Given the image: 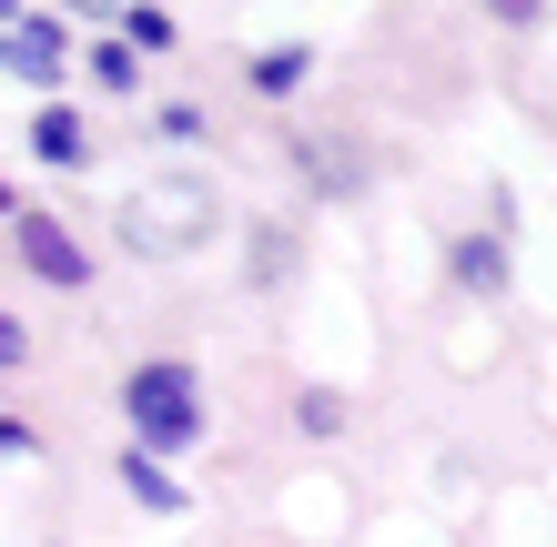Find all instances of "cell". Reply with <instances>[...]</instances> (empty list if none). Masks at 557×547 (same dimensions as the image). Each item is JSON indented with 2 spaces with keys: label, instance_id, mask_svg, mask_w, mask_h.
Here are the masks:
<instances>
[{
  "label": "cell",
  "instance_id": "cell-1",
  "mask_svg": "<svg viewBox=\"0 0 557 547\" xmlns=\"http://www.w3.org/2000/svg\"><path fill=\"white\" fill-rule=\"evenodd\" d=\"M213 223H223V203L203 183H143L133 203H122V244H133L143 264H173V253H193Z\"/></svg>",
  "mask_w": 557,
  "mask_h": 547
},
{
  "label": "cell",
  "instance_id": "cell-2",
  "mask_svg": "<svg viewBox=\"0 0 557 547\" xmlns=\"http://www.w3.org/2000/svg\"><path fill=\"white\" fill-rule=\"evenodd\" d=\"M122 406H133V426H143V457H183V446H203V396H193L183 365H143L133 385H122Z\"/></svg>",
  "mask_w": 557,
  "mask_h": 547
},
{
  "label": "cell",
  "instance_id": "cell-3",
  "mask_svg": "<svg viewBox=\"0 0 557 547\" xmlns=\"http://www.w3.org/2000/svg\"><path fill=\"white\" fill-rule=\"evenodd\" d=\"M0 61H11L21 82H61V21H21V11H0Z\"/></svg>",
  "mask_w": 557,
  "mask_h": 547
},
{
  "label": "cell",
  "instance_id": "cell-4",
  "mask_svg": "<svg viewBox=\"0 0 557 547\" xmlns=\"http://www.w3.org/2000/svg\"><path fill=\"white\" fill-rule=\"evenodd\" d=\"M21 264L41 274V284H61V295H72V284L91 274V264H82V244L61 234V223H41V213H21Z\"/></svg>",
  "mask_w": 557,
  "mask_h": 547
},
{
  "label": "cell",
  "instance_id": "cell-5",
  "mask_svg": "<svg viewBox=\"0 0 557 547\" xmlns=\"http://www.w3.org/2000/svg\"><path fill=\"white\" fill-rule=\"evenodd\" d=\"M122 487H133V497L152 507V518H183V487H173V476H162V467L143 457V446H133V457H122Z\"/></svg>",
  "mask_w": 557,
  "mask_h": 547
},
{
  "label": "cell",
  "instance_id": "cell-6",
  "mask_svg": "<svg viewBox=\"0 0 557 547\" xmlns=\"http://www.w3.org/2000/svg\"><path fill=\"white\" fill-rule=\"evenodd\" d=\"M30 142H41V163H82V122L72 112H41V122H30Z\"/></svg>",
  "mask_w": 557,
  "mask_h": 547
},
{
  "label": "cell",
  "instance_id": "cell-7",
  "mask_svg": "<svg viewBox=\"0 0 557 547\" xmlns=\"http://www.w3.org/2000/svg\"><path fill=\"white\" fill-rule=\"evenodd\" d=\"M456 284H476V295H497V284H507L497 244H456Z\"/></svg>",
  "mask_w": 557,
  "mask_h": 547
},
{
  "label": "cell",
  "instance_id": "cell-8",
  "mask_svg": "<svg viewBox=\"0 0 557 547\" xmlns=\"http://www.w3.org/2000/svg\"><path fill=\"white\" fill-rule=\"evenodd\" d=\"M305 163H314L324 183H335V192H355V183H366V163H355L345 142H305Z\"/></svg>",
  "mask_w": 557,
  "mask_h": 547
},
{
  "label": "cell",
  "instance_id": "cell-9",
  "mask_svg": "<svg viewBox=\"0 0 557 547\" xmlns=\"http://www.w3.org/2000/svg\"><path fill=\"white\" fill-rule=\"evenodd\" d=\"M122 30H133L143 51H173V21H162V11H122Z\"/></svg>",
  "mask_w": 557,
  "mask_h": 547
},
{
  "label": "cell",
  "instance_id": "cell-10",
  "mask_svg": "<svg viewBox=\"0 0 557 547\" xmlns=\"http://www.w3.org/2000/svg\"><path fill=\"white\" fill-rule=\"evenodd\" d=\"M253 82H264V91H294V82H305V51H264V72H253Z\"/></svg>",
  "mask_w": 557,
  "mask_h": 547
},
{
  "label": "cell",
  "instance_id": "cell-11",
  "mask_svg": "<svg viewBox=\"0 0 557 547\" xmlns=\"http://www.w3.org/2000/svg\"><path fill=\"white\" fill-rule=\"evenodd\" d=\"M30 356V345H21V325H11V314H0V365H21Z\"/></svg>",
  "mask_w": 557,
  "mask_h": 547
},
{
  "label": "cell",
  "instance_id": "cell-12",
  "mask_svg": "<svg viewBox=\"0 0 557 547\" xmlns=\"http://www.w3.org/2000/svg\"><path fill=\"white\" fill-rule=\"evenodd\" d=\"M21 446H30V426H11V415H0V457H21Z\"/></svg>",
  "mask_w": 557,
  "mask_h": 547
},
{
  "label": "cell",
  "instance_id": "cell-13",
  "mask_svg": "<svg viewBox=\"0 0 557 547\" xmlns=\"http://www.w3.org/2000/svg\"><path fill=\"white\" fill-rule=\"evenodd\" d=\"M72 11H122V0H72Z\"/></svg>",
  "mask_w": 557,
  "mask_h": 547
},
{
  "label": "cell",
  "instance_id": "cell-14",
  "mask_svg": "<svg viewBox=\"0 0 557 547\" xmlns=\"http://www.w3.org/2000/svg\"><path fill=\"white\" fill-rule=\"evenodd\" d=\"M0 213H11V183H0Z\"/></svg>",
  "mask_w": 557,
  "mask_h": 547
},
{
  "label": "cell",
  "instance_id": "cell-15",
  "mask_svg": "<svg viewBox=\"0 0 557 547\" xmlns=\"http://www.w3.org/2000/svg\"><path fill=\"white\" fill-rule=\"evenodd\" d=\"M0 11H11V0H0Z\"/></svg>",
  "mask_w": 557,
  "mask_h": 547
}]
</instances>
